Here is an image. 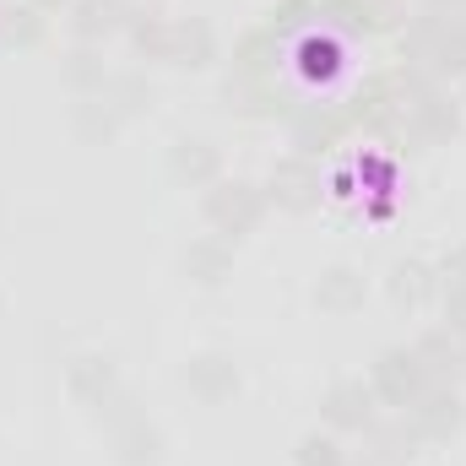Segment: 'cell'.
Returning a JSON list of instances; mask_svg holds the SVG:
<instances>
[{
	"instance_id": "obj_30",
	"label": "cell",
	"mask_w": 466,
	"mask_h": 466,
	"mask_svg": "<svg viewBox=\"0 0 466 466\" xmlns=\"http://www.w3.org/2000/svg\"><path fill=\"white\" fill-rule=\"evenodd\" d=\"M434 271H440V288H445V293H451V288H466V244H456Z\"/></svg>"
},
{
	"instance_id": "obj_23",
	"label": "cell",
	"mask_w": 466,
	"mask_h": 466,
	"mask_svg": "<svg viewBox=\"0 0 466 466\" xmlns=\"http://www.w3.org/2000/svg\"><path fill=\"white\" fill-rule=\"evenodd\" d=\"M125 33H130L136 55H147V60H168V49H174V22H163L157 11H130Z\"/></svg>"
},
{
	"instance_id": "obj_18",
	"label": "cell",
	"mask_w": 466,
	"mask_h": 466,
	"mask_svg": "<svg viewBox=\"0 0 466 466\" xmlns=\"http://www.w3.org/2000/svg\"><path fill=\"white\" fill-rule=\"evenodd\" d=\"M315 16L320 22H337L348 33H380L390 22L385 0H315Z\"/></svg>"
},
{
	"instance_id": "obj_26",
	"label": "cell",
	"mask_w": 466,
	"mask_h": 466,
	"mask_svg": "<svg viewBox=\"0 0 466 466\" xmlns=\"http://www.w3.org/2000/svg\"><path fill=\"white\" fill-rule=\"evenodd\" d=\"M0 33H5V44H16V49H38V44L49 38V16H44L38 5H11V11L0 16Z\"/></svg>"
},
{
	"instance_id": "obj_28",
	"label": "cell",
	"mask_w": 466,
	"mask_h": 466,
	"mask_svg": "<svg viewBox=\"0 0 466 466\" xmlns=\"http://www.w3.org/2000/svg\"><path fill=\"white\" fill-rule=\"evenodd\" d=\"M309 16H315V0H277V5H271V22H266V27H271L277 38H288V33H293V27H304Z\"/></svg>"
},
{
	"instance_id": "obj_7",
	"label": "cell",
	"mask_w": 466,
	"mask_h": 466,
	"mask_svg": "<svg viewBox=\"0 0 466 466\" xmlns=\"http://www.w3.org/2000/svg\"><path fill=\"white\" fill-rule=\"evenodd\" d=\"M185 390L201 401V407H223L233 401L238 390H244V369H238V358L233 352H196L190 363H185Z\"/></svg>"
},
{
	"instance_id": "obj_25",
	"label": "cell",
	"mask_w": 466,
	"mask_h": 466,
	"mask_svg": "<svg viewBox=\"0 0 466 466\" xmlns=\"http://www.w3.org/2000/svg\"><path fill=\"white\" fill-rule=\"evenodd\" d=\"M71 125H76V136H82L87 147H104V141L115 136L125 119L109 109V98H104V93H93V98H76V115H71Z\"/></svg>"
},
{
	"instance_id": "obj_13",
	"label": "cell",
	"mask_w": 466,
	"mask_h": 466,
	"mask_svg": "<svg viewBox=\"0 0 466 466\" xmlns=\"http://www.w3.org/2000/svg\"><path fill=\"white\" fill-rule=\"evenodd\" d=\"M179 266H185V277H190L196 288H223V282L233 277V244L218 238V233L190 238V249L179 255Z\"/></svg>"
},
{
	"instance_id": "obj_8",
	"label": "cell",
	"mask_w": 466,
	"mask_h": 466,
	"mask_svg": "<svg viewBox=\"0 0 466 466\" xmlns=\"http://www.w3.org/2000/svg\"><path fill=\"white\" fill-rule=\"evenodd\" d=\"M66 390H71V401L76 407H87L93 418L109 407L119 396V369L109 352H76L71 363H66Z\"/></svg>"
},
{
	"instance_id": "obj_27",
	"label": "cell",
	"mask_w": 466,
	"mask_h": 466,
	"mask_svg": "<svg viewBox=\"0 0 466 466\" xmlns=\"http://www.w3.org/2000/svg\"><path fill=\"white\" fill-rule=\"evenodd\" d=\"M293 466H348V451L337 434H304L293 445Z\"/></svg>"
},
{
	"instance_id": "obj_29",
	"label": "cell",
	"mask_w": 466,
	"mask_h": 466,
	"mask_svg": "<svg viewBox=\"0 0 466 466\" xmlns=\"http://www.w3.org/2000/svg\"><path fill=\"white\" fill-rule=\"evenodd\" d=\"M299 60H304V71H309V76H331V71H337V44L309 38V44L299 49Z\"/></svg>"
},
{
	"instance_id": "obj_20",
	"label": "cell",
	"mask_w": 466,
	"mask_h": 466,
	"mask_svg": "<svg viewBox=\"0 0 466 466\" xmlns=\"http://www.w3.org/2000/svg\"><path fill=\"white\" fill-rule=\"evenodd\" d=\"M412 352L423 358V369H429V380H461V342L440 326V331H423L418 342H412Z\"/></svg>"
},
{
	"instance_id": "obj_3",
	"label": "cell",
	"mask_w": 466,
	"mask_h": 466,
	"mask_svg": "<svg viewBox=\"0 0 466 466\" xmlns=\"http://www.w3.org/2000/svg\"><path fill=\"white\" fill-rule=\"evenodd\" d=\"M429 385H434V380H429L423 358H418L412 348H385L380 358H374V369H369L374 401H385V407H396V412H407Z\"/></svg>"
},
{
	"instance_id": "obj_32",
	"label": "cell",
	"mask_w": 466,
	"mask_h": 466,
	"mask_svg": "<svg viewBox=\"0 0 466 466\" xmlns=\"http://www.w3.org/2000/svg\"><path fill=\"white\" fill-rule=\"evenodd\" d=\"M27 5H38V11H60V5H71V0H27Z\"/></svg>"
},
{
	"instance_id": "obj_4",
	"label": "cell",
	"mask_w": 466,
	"mask_h": 466,
	"mask_svg": "<svg viewBox=\"0 0 466 466\" xmlns=\"http://www.w3.org/2000/svg\"><path fill=\"white\" fill-rule=\"evenodd\" d=\"M407 429L423 440V445H440V440H451V434H461V423H466V407H461V396H456V385H445V380H434L407 412Z\"/></svg>"
},
{
	"instance_id": "obj_31",
	"label": "cell",
	"mask_w": 466,
	"mask_h": 466,
	"mask_svg": "<svg viewBox=\"0 0 466 466\" xmlns=\"http://www.w3.org/2000/svg\"><path fill=\"white\" fill-rule=\"evenodd\" d=\"M445 331L456 342H466V288H451L445 293Z\"/></svg>"
},
{
	"instance_id": "obj_9",
	"label": "cell",
	"mask_w": 466,
	"mask_h": 466,
	"mask_svg": "<svg viewBox=\"0 0 466 466\" xmlns=\"http://www.w3.org/2000/svg\"><path fill=\"white\" fill-rule=\"evenodd\" d=\"M168 179L185 190H212L223 179V152L207 136H179L168 147Z\"/></svg>"
},
{
	"instance_id": "obj_2",
	"label": "cell",
	"mask_w": 466,
	"mask_h": 466,
	"mask_svg": "<svg viewBox=\"0 0 466 466\" xmlns=\"http://www.w3.org/2000/svg\"><path fill=\"white\" fill-rule=\"evenodd\" d=\"M98 423L109 429V451H115V466H157L163 461V434L147 412H136V401L119 390L115 401L98 412Z\"/></svg>"
},
{
	"instance_id": "obj_21",
	"label": "cell",
	"mask_w": 466,
	"mask_h": 466,
	"mask_svg": "<svg viewBox=\"0 0 466 466\" xmlns=\"http://www.w3.org/2000/svg\"><path fill=\"white\" fill-rule=\"evenodd\" d=\"M104 98H109V109H115L119 119H136V115L152 109V82H147L141 71H109Z\"/></svg>"
},
{
	"instance_id": "obj_14",
	"label": "cell",
	"mask_w": 466,
	"mask_h": 466,
	"mask_svg": "<svg viewBox=\"0 0 466 466\" xmlns=\"http://www.w3.org/2000/svg\"><path fill=\"white\" fill-rule=\"evenodd\" d=\"M223 104L233 115H249V119H277V115H293V98L277 93L271 82H249V76H228L223 82Z\"/></svg>"
},
{
	"instance_id": "obj_12",
	"label": "cell",
	"mask_w": 466,
	"mask_h": 466,
	"mask_svg": "<svg viewBox=\"0 0 466 466\" xmlns=\"http://www.w3.org/2000/svg\"><path fill=\"white\" fill-rule=\"evenodd\" d=\"M363 299H369V282H363V271L358 266H326L320 277H315V304L326 309V315H358L363 309Z\"/></svg>"
},
{
	"instance_id": "obj_5",
	"label": "cell",
	"mask_w": 466,
	"mask_h": 466,
	"mask_svg": "<svg viewBox=\"0 0 466 466\" xmlns=\"http://www.w3.org/2000/svg\"><path fill=\"white\" fill-rule=\"evenodd\" d=\"M396 109H401V130H407L412 141H429V147H434V141H451L456 125H461V119H456V104H451L440 87H412V82H407V98H401Z\"/></svg>"
},
{
	"instance_id": "obj_22",
	"label": "cell",
	"mask_w": 466,
	"mask_h": 466,
	"mask_svg": "<svg viewBox=\"0 0 466 466\" xmlns=\"http://www.w3.org/2000/svg\"><path fill=\"white\" fill-rule=\"evenodd\" d=\"M363 440H369V461H374V466H401L407 456H418V445H423V440L407 429V418H401V423H390V429H380V423H374Z\"/></svg>"
},
{
	"instance_id": "obj_24",
	"label": "cell",
	"mask_w": 466,
	"mask_h": 466,
	"mask_svg": "<svg viewBox=\"0 0 466 466\" xmlns=\"http://www.w3.org/2000/svg\"><path fill=\"white\" fill-rule=\"evenodd\" d=\"M337 130H342V115H331V109H320V104H299V109H293V141H299L304 152L331 147Z\"/></svg>"
},
{
	"instance_id": "obj_16",
	"label": "cell",
	"mask_w": 466,
	"mask_h": 466,
	"mask_svg": "<svg viewBox=\"0 0 466 466\" xmlns=\"http://www.w3.org/2000/svg\"><path fill=\"white\" fill-rule=\"evenodd\" d=\"M125 22H130V5L125 0H71V33L82 44L115 38V33H125Z\"/></svg>"
},
{
	"instance_id": "obj_10",
	"label": "cell",
	"mask_w": 466,
	"mask_h": 466,
	"mask_svg": "<svg viewBox=\"0 0 466 466\" xmlns=\"http://www.w3.org/2000/svg\"><path fill=\"white\" fill-rule=\"evenodd\" d=\"M320 418L337 429V434H369L374 429V390L363 380H337L326 396H320Z\"/></svg>"
},
{
	"instance_id": "obj_17",
	"label": "cell",
	"mask_w": 466,
	"mask_h": 466,
	"mask_svg": "<svg viewBox=\"0 0 466 466\" xmlns=\"http://www.w3.org/2000/svg\"><path fill=\"white\" fill-rule=\"evenodd\" d=\"M282 60V38L271 27H249L238 44H233V76H249V82H271Z\"/></svg>"
},
{
	"instance_id": "obj_1",
	"label": "cell",
	"mask_w": 466,
	"mask_h": 466,
	"mask_svg": "<svg viewBox=\"0 0 466 466\" xmlns=\"http://www.w3.org/2000/svg\"><path fill=\"white\" fill-rule=\"evenodd\" d=\"M201 212H207V223L218 238H249V233L266 223V212H271V201H266V185H249V179H218L212 190H207V201H201Z\"/></svg>"
},
{
	"instance_id": "obj_15",
	"label": "cell",
	"mask_w": 466,
	"mask_h": 466,
	"mask_svg": "<svg viewBox=\"0 0 466 466\" xmlns=\"http://www.w3.org/2000/svg\"><path fill=\"white\" fill-rule=\"evenodd\" d=\"M212 60H218V33H212V22H201V16H179V22H174L168 66H179V71H207Z\"/></svg>"
},
{
	"instance_id": "obj_19",
	"label": "cell",
	"mask_w": 466,
	"mask_h": 466,
	"mask_svg": "<svg viewBox=\"0 0 466 466\" xmlns=\"http://www.w3.org/2000/svg\"><path fill=\"white\" fill-rule=\"evenodd\" d=\"M60 82H66L76 98H93V93H104V82H109L104 49H98V44H82V49H71V55H66V66H60Z\"/></svg>"
},
{
	"instance_id": "obj_11",
	"label": "cell",
	"mask_w": 466,
	"mask_h": 466,
	"mask_svg": "<svg viewBox=\"0 0 466 466\" xmlns=\"http://www.w3.org/2000/svg\"><path fill=\"white\" fill-rule=\"evenodd\" d=\"M385 293H390V304H396V309H423V304L440 293V271H434L423 255H407V260H396V266H390Z\"/></svg>"
},
{
	"instance_id": "obj_6",
	"label": "cell",
	"mask_w": 466,
	"mask_h": 466,
	"mask_svg": "<svg viewBox=\"0 0 466 466\" xmlns=\"http://www.w3.org/2000/svg\"><path fill=\"white\" fill-rule=\"evenodd\" d=\"M266 201L277 207V212H288V218H304V212H315L320 207V168L299 152V157H282L277 168H271V179H266Z\"/></svg>"
}]
</instances>
